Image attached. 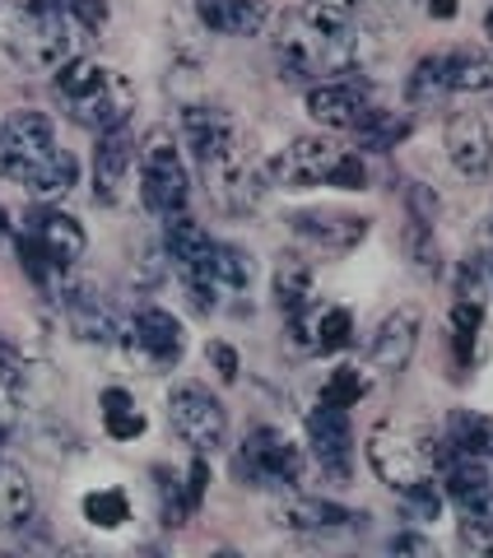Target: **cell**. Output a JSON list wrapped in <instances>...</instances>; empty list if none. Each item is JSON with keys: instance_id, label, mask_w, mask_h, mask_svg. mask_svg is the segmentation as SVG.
Returning <instances> with one entry per match:
<instances>
[{"instance_id": "1", "label": "cell", "mask_w": 493, "mask_h": 558, "mask_svg": "<svg viewBox=\"0 0 493 558\" xmlns=\"http://www.w3.org/2000/svg\"><path fill=\"white\" fill-rule=\"evenodd\" d=\"M363 61V28L349 20V10L330 5H298L275 28V65L279 80H322L349 75Z\"/></svg>"}, {"instance_id": "2", "label": "cell", "mask_w": 493, "mask_h": 558, "mask_svg": "<svg viewBox=\"0 0 493 558\" xmlns=\"http://www.w3.org/2000/svg\"><path fill=\"white\" fill-rule=\"evenodd\" d=\"M0 172L10 182L28 186L33 196L43 201H61L75 191L80 163L57 145V126H51L47 112H14L5 121V149H0Z\"/></svg>"}, {"instance_id": "3", "label": "cell", "mask_w": 493, "mask_h": 558, "mask_svg": "<svg viewBox=\"0 0 493 558\" xmlns=\"http://www.w3.org/2000/svg\"><path fill=\"white\" fill-rule=\"evenodd\" d=\"M80 24L61 10V0H14L0 10V38H5L14 65L33 75H57L61 65L75 61Z\"/></svg>"}, {"instance_id": "4", "label": "cell", "mask_w": 493, "mask_h": 558, "mask_svg": "<svg viewBox=\"0 0 493 558\" xmlns=\"http://www.w3.org/2000/svg\"><path fill=\"white\" fill-rule=\"evenodd\" d=\"M57 94L65 102V112L75 117V126L84 131H117L127 126V117L135 112V84L112 65L98 61H70L57 70Z\"/></svg>"}, {"instance_id": "5", "label": "cell", "mask_w": 493, "mask_h": 558, "mask_svg": "<svg viewBox=\"0 0 493 558\" xmlns=\"http://www.w3.org/2000/svg\"><path fill=\"white\" fill-rule=\"evenodd\" d=\"M447 457H452L447 442H443V451H433L429 442H419L414 433H405L396 424H377L368 433V465H373V475L392 488V494L429 480Z\"/></svg>"}, {"instance_id": "6", "label": "cell", "mask_w": 493, "mask_h": 558, "mask_svg": "<svg viewBox=\"0 0 493 558\" xmlns=\"http://www.w3.org/2000/svg\"><path fill=\"white\" fill-rule=\"evenodd\" d=\"M140 196L154 209L158 219H172L187 209L191 196V178H187V163H182V149L172 131H149L145 145H140Z\"/></svg>"}, {"instance_id": "7", "label": "cell", "mask_w": 493, "mask_h": 558, "mask_svg": "<svg viewBox=\"0 0 493 558\" xmlns=\"http://www.w3.org/2000/svg\"><path fill=\"white\" fill-rule=\"evenodd\" d=\"M168 424L172 433L196 451V457H209V451H219L224 438H228V410L219 396H209L205 387L196 381H182V387H172L168 396Z\"/></svg>"}, {"instance_id": "8", "label": "cell", "mask_w": 493, "mask_h": 558, "mask_svg": "<svg viewBox=\"0 0 493 558\" xmlns=\"http://www.w3.org/2000/svg\"><path fill=\"white\" fill-rule=\"evenodd\" d=\"M238 475L256 488H289L303 480V451L279 428H252L238 447Z\"/></svg>"}, {"instance_id": "9", "label": "cell", "mask_w": 493, "mask_h": 558, "mask_svg": "<svg viewBox=\"0 0 493 558\" xmlns=\"http://www.w3.org/2000/svg\"><path fill=\"white\" fill-rule=\"evenodd\" d=\"M345 159V149L336 140H322V135H298L293 145L279 154L270 163V182L279 186H293V191H308V186H330L336 182V168Z\"/></svg>"}, {"instance_id": "10", "label": "cell", "mask_w": 493, "mask_h": 558, "mask_svg": "<svg viewBox=\"0 0 493 558\" xmlns=\"http://www.w3.org/2000/svg\"><path fill=\"white\" fill-rule=\"evenodd\" d=\"M373 108H377L373 89H368L363 80H354V75L322 80V84H312L308 89V112H312L316 126H326V131H349L354 135Z\"/></svg>"}, {"instance_id": "11", "label": "cell", "mask_w": 493, "mask_h": 558, "mask_svg": "<svg viewBox=\"0 0 493 558\" xmlns=\"http://www.w3.org/2000/svg\"><path fill=\"white\" fill-rule=\"evenodd\" d=\"M182 140L191 149V159L205 168H215L219 159H228L238 145H242V131L238 121L228 117L224 108H209V102H187L182 108Z\"/></svg>"}, {"instance_id": "12", "label": "cell", "mask_w": 493, "mask_h": 558, "mask_svg": "<svg viewBox=\"0 0 493 558\" xmlns=\"http://www.w3.org/2000/svg\"><path fill=\"white\" fill-rule=\"evenodd\" d=\"M131 354H140L149 368H178L187 354V330L168 307H140L131 317Z\"/></svg>"}, {"instance_id": "13", "label": "cell", "mask_w": 493, "mask_h": 558, "mask_svg": "<svg viewBox=\"0 0 493 558\" xmlns=\"http://www.w3.org/2000/svg\"><path fill=\"white\" fill-rule=\"evenodd\" d=\"M419 336H424V312L419 307H396L373 326L368 336V368L377 373H400L414 359Z\"/></svg>"}, {"instance_id": "14", "label": "cell", "mask_w": 493, "mask_h": 558, "mask_svg": "<svg viewBox=\"0 0 493 558\" xmlns=\"http://www.w3.org/2000/svg\"><path fill=\"white\" fill-rule=\"evenodd\" d=\"M24 238L47 256V266L61 270V275L84 256V247H89V242H84L80 219L65 215V209H51V205L47 209H33L28 223H24Z\"/></svg>"}, {"instance_id": "15", "label": "cell", "mask_w": 493, "mask_h": 558, "mask_svg": "<svg viewBox=\"0 0 493 558\" xmlns=\"http://www.w3.org/2000/svg\"><path fill=\"white\" fill-rule=\"evenodd\" d=\"M443 145H447V159H452V168L461 172V178L480 182V178H489V172H493V126L480 112L447 117Z\"/></svg>"}, {"instance_id": "16", "label": "cell", "mask_w": 493, "mask_h": 558, "mask_svg": "<svg viewBox=\"0 0 493 558\" xmlns=\"http://www.w3.org/2000/svg\"><path fill=\"white\" fill-rule=\"evenodd\" d=\"M289 223H293V233L303 242H312L316 252H336V256L354 252L368 238V229H373V219L349 215V209H298Z\"/></svg>"}, {"instance_id": "17", "label": "cell", "mask_w": 493, "mask_h": 558, "mask_svg": "<svg viewBox=\"0 0 493 558\" xmlns=\"http://www.w3.org/2000/svg\"><path fill=\"white\" fill-rule=\"evenodd\" d=\"M308 442L316 451V461L330 475H349V457H354V428H349V414L340 405L316 396V405L308 410Z\"/></svg>"}, {"instance_id": "18", "label": "cell", "mask_w": 493, "mask_h": 558, "mask_svg": "<svg viewBox=\"0 0 493 558\" xmlns=\"http://www.w3.org/2000/svg\"><path fill=\"white\" fill-rule=\"evenodd\" d=\"M61 284V307H65V322L70 330L84 340V344H112L117 340V312L112 303L94 293L89 284H75V279H57Z\"/></svg>"}, {"instance_id": "19", "label": "cell", "mask_w": 493, "mask_h": 558, "mask_svg": "<svg viewBox=\"0 0 493 558\" xmlns=\"http://www.w3.org/2000/svg\"><path fill=\"white\" fill-rule=\"evenodd\" d=\"M289 322H293L298 349H308V354H336V349H345L354 340V317L336 303H308Z\"/></svg>"}, {"instance_id": "20", "label": "cell", "mask_w": 493, "mask_h": 558, "mask_svg": "<svg viewBox=\"0 0 493 558\" xmlns=\"http://www.w3.org/2000/svg\"><path fill=\"white\" fill-rule=\"evenodd\" d=\"M131 163H135L131 131H127V126L103 131V135H98V149H94V196H98L103 205H117L121 196H127Z\"/></svg>"}, {"instance_id": "21", "label": "cell", "mask_w": 493, "mask_h": 558, "mask_svg": "<svg viewBox=\"0 0 493 558\" xmlns=\"http://www.w3.org/2000/svg\"><path fill=\"white\" fill-rule=\"evenodd\" d=\"M196 20L219 38H256L270 20V0H196Z\"/></svg>"}, {"instance_id": "22", "label": "cell", "mask_w": 493, "mask_h": 558, "mask_svg": "<svg viewBox=\"0 0 493 558\" xmlns=\"http://www.w3.org/2000/svg\"><path fill=\"white\" fill-rule=\"evenodd\" d=\"M164 252L172 256L178 275H209V252H215V238H209L196 219L187 215H172L168 229H164ZM215 279V275H209Z\"/></svg>"}, {"instance_id": "23", "label": "cell", "mask_w": 493, "mask_h": 558, "mask_svg": "<svg viewBox=\"0 0 493 558\" xmlns=\"http://www.w3.org/2000/svg\"><path fill=\"white\" fill-rule=\"evenodd\" d=\"M359 521H363V512H349L330 498H289L285 508H279V526L312 531V535H336V531L359 526Z\"/></svg>"}, {"instance_id": "24", "label": "cell", "mask_w": 493, "mask_h": 558, "mask_svg": "<svg viewBox=\"0 0 493 558\" xmlns=\"http://www.w3.org/2000/svg\"><path fill=\"white\" fill-rule=\"evenodd\" d=\"M443 80H447V94H489L493 57L480 47H452L443 51Z\"/></svg>"}, {"instance_id": "25", "label": "cell", "mask_w": 493, "mask_h": 558, "mask_svg": "<svg viewBox=\"0 0 493 558\" xmlns=\"http://www.w3.org/2000/svg\"><path fill=\"white\" fill-rule=\"evenodd\" d=\"M38 512V498H33V484L24 470H14L0 461V531H20Z\"/></svg>"}, {"instance_id": "26", "label": "cell", "mask_w": 493, "mask_h": 558, "mask_svg": "<svg viewBox=\"0 0 493 558\" xmlns=\"http://www.w3.org/2000/svg\"><path fill=\"white\" fill-rule=\"evenodd\" d=\"M447 447L456 457H493V418L489 414H474V410H452L447 418Z\"/></svg>"}, {"instance_id": "27", "label": "cell", "mask_w": 493, "mask_h": 558, "mask_svg": "<svg viewBox=\"0 0 493 558\" xmlns=\"http://www.w3.org/2000/svg\"><path fill=\"white\" fill-rule=\"evenodd\" d=\"M400 247H405V260H410V270L419 279H437V275H443V247H437V238H433V223L405 219Z\"/></svg>"}, {"instance_id": "28", "label": "cell", "mask_w": 493, "mask_h": 558, "mask_svg": "<svg viewBox=\"0 0 493 558\" xmlns=\"http://www.w3.org/2000/svg\"><path fill=\"white\" fill-rule=\"evenodd\" d=\"M275 303L285 317H298L312 303V266L303 256H285L275 270Z\"/></svg>"}, {"instance_id": "29", "label": "cell", "mask_w": 493, "mask_h": 558, "mask_svg": "<svg viewBox=\"0 0 493 558\" xmlns=\"http://www.w3.org/2000/svg\"><path fill=\"white\" fill-rule=\"evenodd\" d=\"M103 428H108V438H117V442H135L140 433H145V414H140L131 391H121V387L103 391Z\"/></svg>"}, {"instance_id": "30", "label": "cell", "mask_w": 493, "mask_h": 558, "mask_svg": "<svg viewBox=\"0 0 493 558\" xmlns=\"http://www.w3.org/2000/svg\"><path fill=\"white\" fill-rule=\"evenodd\" d=\"M410 135V112H392V108H373L363 117V126L354 131V140L363 149H396L400 140Z\"/></svg>"}, {"instance_id": "31", "label": "cell", "mask_w": 493, "mask_h": 558, "mask_svg": "<svg viewBox=\"0 0 493 558\" xmlns=\"http://www.w3.org/2000/svg\"><path fill=\"white\" fill-rule=\"evenodd\" d=\"M209 275H215V284L228 289V293H242L246 284H252V256H246L242 247H228V242H215V252H209Z\"/></svg>"}, {"instance_id": "32", "label": "cell", "mask_w": 493, "mask_h": 558, "mask_svg": "<svg viewBox=\"0 0 493 558\" xmlns=\"http://www.w3.org/2000/svg\"><path fill=\"white\" fill-rule=\"evenodd\" d=\"M80 508H84V521L98 526V531H121L131 521V502H127L121 488H98V494H84Z\"/></svg>"}, {"instance_id": "33", "label": "cell", "mask_w": 493, "mask_h": 558, "mask_svg": "<svg viewBox=\"0 0 493 558\" xmlns=\"http://www.w3.org/2000/svg\"><path fill=\"white\" fill-rule=\"evenodd\" d=\"M396 498H400V512L410 517V526H429V521H437V512H443V494H437L433 475L410 484V488H400Z\"/></svg>"}, {"instance_id": "34", "label": "cell", "mask_w": 493, "mask_h": 558, "mask_svg": "<svg viewBox=\"0 0 493 558\" xmlns=\"http://www.w3.org/2000/svg\"><path fill=\"white\" fill-rule=\"evenodd\" d=\"M373 391V377H368L363 368H336L326 377V387H322V400H330V405H340V410H349V405H359V400Z\"/></svg>"}, {"instance_id": "35", "label": "cell", "mask_w": 493, "mask_h": 558, "mask_svg": "<svg viewBox=\"0 0 493 558\" xmlns=\"http://www.w3.org/2000/svg\"><path fill=\"white\" fill-rule=\"evenodd\" d=\"M410 98H414V102H437V98H447L443 51H433V57H424V61L414 65V75H410Z\"/></svg>"}, {"instance_id": "36", "label": "cell", "mask_w": 493, "mask_h": 558, "mask_svg": "<svg viewBox=\"0 0 493 558\" xmlns=\"http://www.w3.org/2000/svg\"><path fill=\"white\" fill-rule=\"evenodd\" d=\"M61 10L80 24V33H103L108 28V5H103V0H61Z\"/></svg>"}, {"instance_id": "37", "label": "cell", "mask_w": 493, "mask_h": 558, "mask_svg": "<svg viewBox=\"0 0 493 558\" xmlns=\"http://www.w3.org/2000/svg\"><path fill=\"white\" fill-rule=\"evenodd\" d=\"M24 373H28V363L20 359V349H14L10 340H0V381L20 396V387H24Z\"/></svg>"}, {"instance_id": "38", "label": "cell", "mask_w": 493, "mask_h": 558, "mask_svg": "<svg viewBox=\"0 0 493 558\" xmlns=\"http://www.w3.org/2000/svg\"><path fill=\"white\" fill-rule=\"evenodd\" d=\"M14 428H20V396L0 381V442H10Z\"/></svg>"}, {"instance_id": "39", "label": "cell", "mask_w": 493, "mask_h": 558, "mask_svg": "<svg viewBox=\"0 0 493 558\" xmlns=\"http://www.w3.org/2000/svg\"><path fill=\"white\" fill-rule=\"evenodd\" d=\"M386 549H392V554H433V539H424V535H410V531H400V535H392V539H386Z\"/></svg>"}, {"instance_id": "40", "label": "cell", "mask_w": 493, "mask_h": 558, "mask_svg": "<svg viewBox=\"0 0 493 558\" xmlns=\"http://www.w3.org/2000/svg\"><path fill=\"white\" fill-rule=\"evenodd\" d=\"M209 359H215V368L224 381H238V354L228 344H209Z\"/></svg>"}, {"instance_id": "41", "label": "cell", "mask_w": 493, "mask_h": 558, "mask_svg": "<svg viewBox=\"0 0 493 558\" xmlns=\"http://www.w3.org/2000/svg\"><path fill=\"white\" fill-rule=\"evenodd\" d=\"M429 14H433V20H452V14H456V0H429Z\"/></svg>"}, {"instance_id": "42", "label": "cell", "mask_w": 493, "mask_h": 558, "mask_svg": "<svg viewBox=\"0 0 493 558\" xmlns=\"http://www.w3.org/2000/svg\"><path fill=\"white\" fill-rule=\"evenodd\" d=\"M316 5H330V10H354V0H316Z\"/></svg>"}, {"instance_id": "43", "label": "cell", "mask_w": 493, "mask_h": 558, "mask_svg": "<svg viewBox=\"0 0 493 558\" xmlns=\"http://www.w3.org/2000/svg\"><path fill=\"white\" fill-rule=\"evenodd\" d=\"M5 233H10V223H5V209H0V242H5Z\"/></svg>"}, {"instance_id": "44", "label": "cell", "mask_w": 493, "mask_h": 558, "mask_svg": "<svg viewBox=\"0 0 493 558\" xmlns=\"http://www.w3.org/2000/svg\"><path fill=\"white\" fill-rule=\"evenodd\" d=\"M0 149H5V121H0Z\"/></svg>"}, {"instance_id": "45", "label": "cell", "mask_w": 493, "mask_h": 558, "mask_svg": "<svg viewBox=\"0 0 493 558\" xmlns=\"http://www.w3.org/2000/svg\"><path fill=\"white\" fill-rule=\"evenodd\" d=\"M484 28H489V43H493V14H489V24H484Z\"/></svg>"}, {"instance_id": "46", "label": "cell", "mask_w": 493, "mask_h": 558, "mask_svg": "<svg viewBox=\"0 0 493 558\" xmlns=\"http://www.w3.org/2000/svg\"><path fill=\"white\" fill-rule=\"evenodd\" d=\"M0 10H5V5H0Z\"/></svg>"}]
</instances>
